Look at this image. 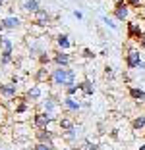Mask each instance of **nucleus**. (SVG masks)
I'll return each mask as SVG.
<instances>
[{"label":"nucleus","mask_w":145,"mask_h":150,"mask_svg":"<svg viewBox=\"0 0 145 150\" xmlns=\"http://www.w3.org/2000/svg\"><path fill=\"white\" fill-rule=\"evenodd\" d=\"M130 6L126 4V0H116L114 2V10H112V16H114L118 21H130Z\"/></svg>","instance_id":"obj_5"},{"label":"nucleus","mask_w":145,"mask_h":150,"mask_svg":"<svg viewBox=\"0 0 145 150\" xmlns=\"http://www.w3.org/2000/svg\"><path fill=\"white\" fill-rule=\"evenodd\" d=\"M137 150H145V144H141V146H139V148H137Z\"/></svg>","instance_id":"obj_35"},{"label":"nucleus","mask_w":145,"mask_h":150,"mask_svg":"<svg viewBox=\"0 0 145 150\" xmlns=\"http://www.w3.org/2000/svg\"><path fill=\"white\" fill-rule=\"evenodd\" d=\"M75 83V71L72 67H54L50 71V85L54 87H66Z\"/></svg>","instance_id":"obj_1"},{"label":"nucleus","mask_w":145,"mask_h":150,"mask_svg":"<svg viewBox=\"0 0 145 150\" xmlns=\"http://www.w3.org/2000/svg\"><path fill=\"white\" fill-rule=\"evenodd\" d=\"M4 114H6V110H4V106H0V121L4 119Z\"/></svg>","instance_id":"obj_32"},{"label":"nucleus","mask_w":145,"mask_h":150,"mask_svg":"<svg viewBox=\"0 0 145 150\" xmlns=\"http://www.w3.org/2000/svg\"><path fill=\"white\" fill-rule=\"evenodd\" d=\"M23 96H25V100L29 102V104H37V102L43 98V91H41L39 85H33V87H29L25 91V94H23Z\"/></svg>","instance_id":"obj_13"},{"label":"nucleus","mask_w":145,"mask_h":150,"mask_svg":"<svg viewBox=\"0 0 145 150\" xmlns=\"http://www.w3.org/2000/svg\"><path fill=\"white\" fill-rule=\"evenodd\" d=\"M78 85H66V87H64V93H66V96H75V94H78Z\"/></svg>","instance_id":"obj_25"},{"label":"nucleus","mask_w":145,"mask_h":150,"mask_svg":"<svg viewBox=\"0 0 145 150\" xmlns=\"http://www.w3.org/2000/svg\"><path fill=\"white\" fill-rule=\"evenodd\" d=\"M0 96L6 98V100L16 98L18 96V85L16 83H2L0 85Z\"/></svg>","instance_id":"obj_11"},{"label":"nucleus","mask_w":145,"mask_h":150,"mask_svg":"<svg viewBox=\"0 0 145 150\" xmlns=\"http://www.w3.org/2000/svg\"><path fill=\"white\" fill-rule=\"evenodd\" d=\"M81 54H83V58H87V60L95 58V52H93L91 48H83V50H81Z\"/></svg>","instance_id":"obj_30"},{"label":"nucleus","mask_w":145,"mask_h":150,"mask_svg":"<svg viewBox=\"0 0 145 150\" xmlns=\"http://www.w3.org/2000/svg\"><path fill=\"white\" fill-rule=\"evenodd\" d=\"M105 79L106 81L114 79V67H112V66H105Z\"/></svg>","instance_id":"obj_27"},{"label":"nucleus","mask_w":145,"mask_h":150,"mask_svg":"<svg viewBox=\"0 0 145 150\" xmlns=\"http://www.w3.org/2000/svg\"><path fill=\"white\" fill-rule=\"evenodd\" d=\"M60 106L64 108L68 114H78V112L81 110V102L75 100L74 96H64V100L60 102Z\"/></svg>","instance_id":"obj_9"},{"label":"nucleus","mask_w":145,"mask_h":150,"mask_svg":"<svg viewBox=\"0 0 145 150\" xmlns=\"http://www.w3.org/2000/svg\"><path fill=\"white\" fill-rule=\"evenodd\" d=\"M74 16H75V18H78V19H81V18H83V13H81V12H78V10H75V12H74Z\"/></svg>","instance_id":"obj_33"},{"label":"nucleus","mask_w":145,"mask_h":150,"mask_svg":"<svg viewBox=\"0 0 145 150\" xmlns=\"http://www.w3.org/2000/svg\"><path fill=\"white\" fill-rule=\"evenodd\" d=\"M0 23H2V27H4L6 31H16V29L22 27V18H18V16H6V18L0 19Z\"/></svg>","instance_id":"obj_12"},{"label":"nucleus","mask_w":145,"mask_h":150,"mask_svg":"<svg viewBox=\"0 0 145 150\" xmlns=\"http://www.w3.org/2000/svg\"><path fill=\"white\" fill-rule=\"evenodd\" d=\"M41 104H43V112H47V114H50V115L56 117V110H58V106H60V100H58L54 94H48Z\"/></svg>","instance_id":"obj_7"},{"label":"nucleus","mask_w":145,"mask_h":150,"mask_svg":"<svg viewBox=\"0 0 145 150\" xmlns=\"http://www.w3.org/2000/svg\"><path fill=\"white\" fill-rule=\"evenodd\" d=\"M31 19H33V25H37V27H48L50 25V21H52V16H50V12L48 10H45V8H41V10H37L33 16H31Z\"/></svg>","instance_id":"obj_6"},{"label":"nucleus","mask_w":145,"mask_h":150,"mask_svg":"<svg viewBox=\"0 0 145 150\" xmlns=\"http://www.w3.org/2000/svg\"><path fill=\"white\" fill-rule=\"evenodd\" d=\"M132 129H134V131H141V129H145V115H136V117L132 119Z\"/></svg>","instance_id":"obj_22"},{"label":"nucleus","mask_w":145,"mask_h":150,"mask_svg":"<svg viewBox=\"0 0 145 150\" xmlns=\"http://www.w3.org/2000/svg\"><path fill=\"white\" fill-rule=\"evenodd\" d=\"M103 21H105L106 25H108L110 29H112V31H116V29H118V25H116V21H114V19H110L108 16H103Z\"/></svg>","instance_id":"obj_28"},{"label":"nucleus","mask_w":145,"mask_h":150,"mask_svg":"<svg viewBox=\"0 0 145 150\" xmlns=\"http://www.w3.org/2000/svg\"><path fill=\"white\" fill-rule=\"evenodd\" d=\"M79 135H81V127H78V125H75L74 129H70V131H66V133H62V139H64V141L72 146L75 141H78Z\"/></svg>","instance_id":"obj_16"},{"label":"nucleus","mask_w":145,"mask_h":150,"mask_svg":"<svg viewBox=\"0 0 145 150\" xmlns=\"http://www.w3.org/2000/svg\"><path fill=\"white\" fill-rule=\"evenodd\" d=\"M56 46H58V50H64V52H68V50L72 48L70 37H68L66 33H60V35H56Z\"/></svg>","instance_id":"obj_17"},{"label":"nucleus","mask_w":145,"mask_h":150,"mask_svg":"<svg viewBox=\"0 0 145 150\" xmlns=\"http://www.w3.org/2000/svg\"><path fill=\"white\" fill-rule=\"evenodd\" d=\"M60 150H75L74 146H64V148H60Z\"/></svg>","instance_id":"obj_34"},{"label":"nucleus","mask_w":145,"mask_h":150,"mask_svg":"<svg viewBox=\"0 0 145 150\" xmlns=\"http://www.w3.org/2000/svg\"><path fill=\"white\" fill-rule=\"evenodd\" d=\"M35 141L43 144H52L54 146V133L50 129H37L35 131Z\"/></svg>","instance_id":"obj_10"},{"label":"nucleus","mask_w":145,"mask_h":150,"mask_svg":"<svg viewBox=\"0 0 145 150\" xmlns=\"http://www.w3.org/2000/svg\"><path fill=\"white\" fill-rule=\"evenodd\" d=\"M2 2H4V0H0V6H2Z\"/></svg>","instance_id":"obj_36"},{"label":"nucleus","mask_w":145,"mask_h":150,"mask_svg":"<svg viewBox=\"0 0 145 150\" xmlns=\"http://www.w3.org/2000/svg\"><path fill=\"white\" fill-rule=\"evenodd\" d=\"M78 150H97V144L93 141H83L78 146Z\"/></svg>","instance_id":"obj_26"},{"label":"nucleus","mask_w":145,"mask_h":150,"mask_svg":"<svg viewBox=\"0 0 145 150\" xmlns=\"http://www.w3.org/2000/svg\"><path fill=\"white\" fill-rule=\"evenodd\" d=\"M33 150H54V146L52 144H43V142H37Z\"/></svg>","instance_id":"obj_29"},{"label":"nucleus","mask_w":145,"mask_h":150,"mask_svg":"<svg viewBox=\"0 0 145 150\" xmlns=\"http://www.w3.org/2000/svg\"><path fill=\"white\" fill-rule=\"evenodd\" d=\"M78 88H79V93H83L85 96H93V93H95V85H93L91 79H83L81 83H78Z\"/></svg>","instance_id":"obj_18"},{"label":"nucleus","mask_w":145,"mask_h":150,"mask_svg":"<svg viewBox=\"0 0 145 150\" xmlns=\"http://www.w3.org/2000/svg\"><path fill=\"white\" fill-rule=\"evenodd\" d=\"M54 121H56V117L47 114V112H37L33 115V127H35V131L37 129H48L50 123H54Z\"/></svg>","instance_id":"obj_4"},{"label":"nucleus","mask_w":145,"mask_h":150,"mask_svg":"<svg viewBox=\"0 0 145 150\" xmlns=\"http://www.w3.org/2000/svg\"><path fill=\"white\" fill-rule=\"evenodd\" d=\"M52 62L56 64V67H70L72 64V56L64 50H54L52 52Z\"/></svg>","instance_id":"obj_8"},{"label":"nucleus","mask_w":145,"mask_h":150,"mask_svg":"<svg viewBox=\"0 0 145 150\" xmlns=\"http://www.w3.org/2000/svg\"><path fill=\"white\" fill-rule=\"evenodd\" d=\"M137 44H139V50H141V48L145 50V35H143V37H139V39H137Z\"/></svg>","instance_id":"obj_31"},{"label":"nucleus","mask_w":145,"mask_h":150,"mask_svg":"<svg viewBox=\"0 0 145 150\" xmlns=\"http://www.w3.org/2000/svg\"><path fill=\"white\" fill-rule=\"evenodd\" d=\"M22 8H23V12H27V13H33L37 12V10H41V4H39V0H25L22 4Z\"/></svg>","instance_id":"obj_20"},{"label":"nucleus","mask_w":145,"mask_h":150,"mask_svg":"<svg viewBox=\"0 0 145 150\" xmlns=\"http://www.w3.org/2000/svg\"><path fill=\"white\" fill-rule=\"evenodd\" d=\"M124 60H126V67H128V69L145 67V62L141 60V50H137V48H128Z\"/></svg>","instance_id":"obj_2"},{"label":"nucleus","mask_w":145,"mask_h":150,"mask_svg":"<svg viewBox=\"0 0 145 150\" xmlns=\"http://www.w3.org/2000/svg\"><path fill=\"white\" fill-rule=\"evenodd\" d=\"M14 62V52L10 50H0V66H10Z\"/></svg>","instance_id":"obj_21"},{"label":"nucleus","mask_w":145,"mask_h":150,"mask_svg":"<svg viewBox=\"0 0 145 150\" xmlns=\"http://www.w3.org/2000/svg\"><path fill=\"white\" fill-rule=\"evenodd\" d=\"M0 150H4V148H0Z\"/></svg>","instance_id":"obj_37"},{"label":"nucleus","mask_w":145,"mask_h":150,"mask_svg":"<svg viewBox=\"0 0 145 150\" xmlns=\"http://www.w3.org/2000/svg\"><path fill=\"white\" fill-rule=\"evenodd\" d=\"M56 123H58V127H60L62 133H66V131H70V129L75 127V121L70 115H60V117H56Z\"/></svg>","instance_id":"obj_15"},{"label":"nucleus","mask_w":145,"mask_h":150,"mask_svg":"<svg viewBox=\"0 0 145 150\" xmlns=\"http://www.w3.org/2000/svg\"><path fill=\"white\" fill-rule=\"evenodd\" d=\"M143 104H145V102H143Z\"/></svg>","instance_id":"obj_38"},{"label":"nucleus","mask_w":145,"mask_h":150,"mask_svg":"<svg viewBox=\"0 0 145 150\" xmlns=\"http://www.w3.org/2000/svg\"><path fill=\"white\" fill-rule=\"evenodd\" d=\"M37 60H39V66H47L48 67V64L52 62V54L47 52V50H43V52L37 56Z\"/></svg>","instance_id":"obj_23"},{"label":"nucleus","mask_w":145,"mask_h":150,"mask_svg":"<svg viewBox=\"0 0 145 150\" xmlns=\"http://www.w3.org/2000/svg\"><path fill=\"white\" fill-rule=\"evenodd\" d=\"M128 94H130V98H132V100L145 102V91H143V88H139V87L130 85V87H128Z\"/></svg>","instance_id":"obj_19"},{"label":"nucleus","mask_w":145,"mask_h":150,"mask_svg":"<svg viewBox=\"0 0 145 150\" xmlns=\"http://www.w3.org/2000/svg\"><path fill=\"white\" fill-rule=\"evenodd\" d=\"M145 35V23L136 19V21H128L126 23V37L130 40H137L139 37Z\"/></svg>","instance_id":"obj_3"},{"label":"nucleus","mask_w":145,"mask_h":150,"mask_svg":"<svg viewBox=\"0 0 145 150\" xmlns=\"http://www.w3.org/2000/svg\"><path fill=\"white\" fill-rule=\"evenodd\" d=\"M126 4L134 10H143L145 8V0H126Z\"/></svg>","instance_id":"obj_24"},{"label":"nucleus","mask_w":145,"mask_h":150,"mask_svg":"<svg viewBox=\"0 0 145 150\" xmlns=\"http://www.w3.org/2000/svg\"><path fill=\"white\" fill-rule=\"evenodd\" d=\"M33 79H35L37 85H41V83H50V71H48V67L47 66H41L39 69L35 71Z\"/></svg>","instance_id":"obj_14"}]
</instances>
